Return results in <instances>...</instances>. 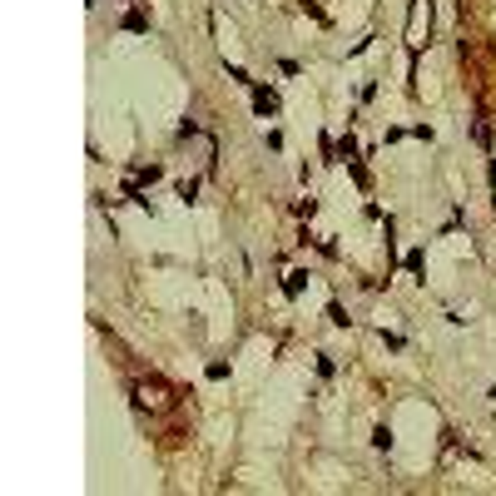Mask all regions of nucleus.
<instances>
[{"label": "nucleus", "mask_w": 496, "mask_h": 496, "mask_svg": "<svg viewBox=\"0 0 496 496\" xmlns=\"http://www.w3.org/2000/svg\"><path fill=\"white\" fill-rule=\"evenodd\" d=\"M327 318H333L338 327H347V323H353V318H347V313H343V303H338V298H333V303H327Z\"/></svg>", "instance_id": "8"}, {"label": "nucleus", "mask_w": 496, "mask_h": 496, "mask_svg": "<svg viewBox=\"0 0 496 496\" xmlns=\"http://www.w3.org/2000/svg\"><path fill=\"white\" fill-rule=\"evenodd\" d=\"M184 437H189V432L174 427V432H164V437H159V447H184Z\"/></svg>", "instance_id": "9"}, {"label": "nucleus", "mask_w": 496, "mask_h": 496, "mask_svg": "<svg viewBox=\"0 0 496 496\" xmlns=\"http://www.w3.org/2000/svg\"><path fill=\"white\" fill-rule=\"evenodd\" d=\"M119 25H124V30H134V35H139V30H149V20H144L139 10H129V15H124V20H119Z\"/></svg>", "instance_id": "6"}, {"label": "nucleus", "mask_w": 496, "mask_h": 496, "mask_svg": "<svg viewBox=\"0 0 496 496\" xmlns=\"http://www.w3.org/2000/svg\"><path fill=\"white\" fill-rule=\"evenodd\" d=\"M159 174H164V169H159V164H149V169H134V174H129V184H154Z\"/></svg>", "instance_id": "5"}, {"label": "nucleus", "mask_w": 496, "mask_h": 496, "mask_svg": "<svg viewBox=\"0 0 496 496\" xmlns=\"http://www.w3.org/2000/svg\"><path fill=\"white\" fill-rule=\"evenodd\" d=\"M253 110H258V114H278V95L263 90V85H253Z\"/></svg>", "instance_id": "2"}, {"label": "nucleus", "mask_w": 496, "mask_h": 496, "mask_svg": "<svg viewBox=\"0 0 496 496\" xmlns=\"http://www.w3.org/2000/svg\"><path fill=\"white\" fill-rule=\"evenodd\" d=\"M303 10H308V15H313V20H318V25H327V15H323V5H318V0H303Z\"/></svg>", "instance_id": "11"}, {"label": "nucleus", "mask_w": 496, "mask_h": 496, "mask_svg": "<svg viewBox=\"0 0 496 496\" xmlns=\"http://www.w3.org/2000/svg\"><path fill=\"white\" fill-rule=\"evenodd\" d=\"M194 194H199V184H194V179H184V184H179V199H184V203H194Z\"/></svg>", "instance_id": "10"}, {"label": "nucleus", "mask_w": 496, "mask_h": 496, "mask_svg": "<svg viewBox=\"0 0 496 496\" xmlns=\"http://www.w3.org/2000/svg\"><path fill=\"white\" fill-rule=\"evenodd\" d=\"M303 288H308V268H293V273L283 278V293H288V298H298Z\"/></svg>", "instance_id": "3"}, {"label": "nucleus", "mask_w": 496, "mask_h": 496, "mask_svg": "<svg viewBox=\"0 0 496 496\" xmlns=\"http://www.w3.org/2000/svg\"><path fill=\"white\" fill-rule=\"evenodd\" d=\"M372 447L387 451V447H392V432H387V427H372Z\"/></svg>", "instance_id": "7"}, {"label": "nucleus", "mask_w": 496, "mask_h": 496, "mask_svg": "<svg viewBox=\"0 0 496 496\" xmlns=\"http://www.w3.org/2000/svg\"><path fill=\"white\" fill-rule=\"evenodd\" d=\"M358 154H362V149H358V139H353V129H347V134L338 139V159H347V164H358Z\"/></svg>", "instance_id": "4"}, {"label": "nucleus", "mask_w": 496, "mask_h": 496, "mask_svg": "<svg viewBox=\"0 0 496 496\" xmlns=\"http://www.w3.org/2000/svg\"><path fill=\"white\" fill-rule=\"evenodd\" d=\"M129 397L139 412H154V417H164V412H174L179 407V392L169 377H159V372H144V377L129 382Z\"/></svg>", "instance_id": "1"}]
</instances>
